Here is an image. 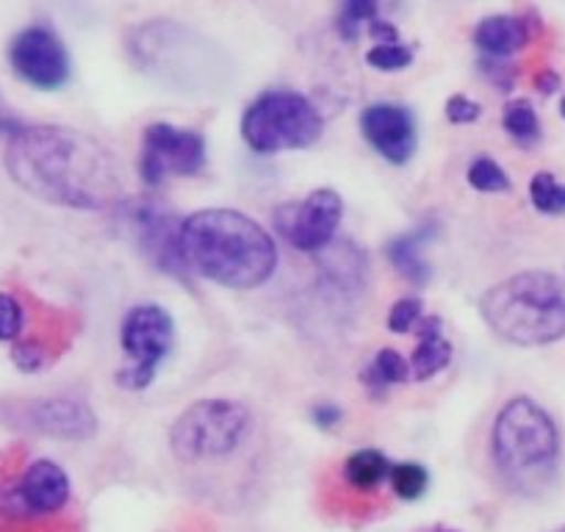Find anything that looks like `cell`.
Returning a JSON list of instances; mask_svg holds the SVG:
<instances>
[{"instance_id": "30bf717a", "label": "cell", "mask_w": 565, "mask_h": 532, "mask_svg": "<svg viewBox=\"0 0 565 532\" xmlns=\"http://www.w3.org/2000/svg\"><path fill=\"white\" fill-rule=\"evenodd\" d=\"M341 216H344V200L335 189H313L302 200L286 203L275 211V227L295 249L308 255L322 253L335 242Z\"/></svg>"}, {"instance_id": "9c48e42d", "label": "cell", "mask_w": 565, "mask_h": 532, "mask_svg": "<svg viewBox=\"0 0 565 532\" xmlns=\"http://www.w3.org/2000/svg\"><path fill=\"white\" fill-rule=\"evenodd\" d=\"M0 419L18 430L62 438V441H89L97 433V416L92 414L89 405L70 396L0 403Z\"/></svg>"}, {"instance_id": "f546056e", "label": "cell", "mask_w": 565, "mask_h": 532, "mask_svg": "<svg viewBox=\"0 0 565 532\" xmlns=\"http://www.w3.org/2000/svg\"><path fill=\"white\" fill-rule=\"evenodd\" d=\"M480 114H482V106L471 100V97L452 95L447 100V119L452 125H469L475 123V119H480Z\"/></svg>"}, {"instance_id": "83f0119b", "label": "cell", "mask_w": 565, "mask_h": 532, "mask_svg": "<svg viewBox=\"0 0 565 532\" xmlns=\"http://www.w3.org/2000/svg\"><path fill=\"white\" fill-rule=\"evenodd\" d=\"M422 319V300L418 297H402L391 306L388 311V330L391 333H411L413 324H418Z\"/></svg>"}, {"instance_id": "d6a6232c", "label": "cell", "mask_w": 565, "mask_h": 532, "mask_svg": "<svg viewBox=\"0 0 565 532\" xmlns=\"http://www.w3.org/2000/svg\"><path fill=\"white\" fill-rule=\"evenodd\" d=\"M535 86L541 95H554L559 89V75L554 70H543V73L535 75Z\"/></svg>"}, {"instance_id": "d4e9b609", "label": "cell", "mask_w": 565, "mask_h": 532, "mask_svg": "<svg viewBox=\"0 0 565 532\" xmlns=\"http://www.w3.org/2000/svg\"><path fill=\"white\" fill-rule=\"evenodd\" d=\"M413 62V51L402 42H394V45H374L372 51L366 53V64L377 73H399V70H407Z\"/></svg>"}, {"instance_id": "9a60e30c", "label": "cell", "mask_w": 565, "mask_h": 532, "mask_svg": "<svg viewBox=\"0 0 565 532\" xmlns=\"http://www.w3.org/2000/svg\"><path fill=\"white\" fill-rule=\"evenodd\" d=\"M532 40V23L513 14H493L477 23L475 45L486 53V58H510L524 51Z\"/></svg>"}, {"instance_id": "2e32d148", "label": "cell", "mask_w": 565, "mask_h": 532, "mask_svg": "<svg viewBox=\"0 0 565 532\" xmlns=\"http://www.w3.org/2000/svg\"><path fill=\"white\" fill-rule=\"evenodd\" d=\"M436 222H424L416 231H407L402 233V236L391 238L388 247H385L391 266H394L402 278L411 280V284L424 286L430 280V264L424 258V249H427V244L436 238Z\"/></svg>"}, {"instance_id": "5bb4252c", "label": "cell", "mask_w": 565, "mask_h": 532, "mask_svg": "<svg viewBox=\"0 0 565 532\" xmlns=\"http://www.w3.org/2000/svg\"><path fill=\"white\" fill-rule=\"evenodd\" d=\"M363 139L383 156L388 164H407L416 153L418 134L411 108L399 103H374L361 114Z\"/></svg>"}, {"instance_id": "8fae6325", "label": "cell", "mask_w": 565, "mask_h": 532, "mask_svg": "<svg viewBox=\"0 0 565 532\" xmlns=\"http://www.w3.org/2000/svg\"><path fill=\"white\" fill-rule=\"evenodd\" d=\"M205 139L200 130L156 123L145 128L139 172L148 187H161L164 178H192L205 167Z\"/></svg>"}, {"instance_id": "44dd1931", "label": "cell", "mask_w": 565, "mask_h": 532, "mask_svg": "<svg viewBox=\"0 0 565 532\" xmlns=\"http://www.w3.org/2000/svg\"><path fill=\"white\" fill-rule=\"evenodd\" d=\"M388 488L394 497L413 502V499L424 497V491L430 488V471L424 469L422 464H394L388 475Z\"/></svg>"}, {"instance_id": "52a82bcc", "label": "cell", "mask_w": 565, "mask_h": 532, "mask_svg": "<svg viewBox=\"0 0 565 532\" xmlns=\"http://www.w3.org/2000/svg\"><path fill=\"white\" fill-rule=\"evenodd\" d=\"M324 134V117L313 100L291 89H271L255 97L242 117V137L255 153L306 150Z\"/></svg>"}, {"instance_id": "e0dca14e", "label": "cell", "mask_w": 565, "mask_h": 532, "mask_svg": "<svg viewBox=\"0 0 565 532\" xmlns=\"http://www.w3.org/2000/svg\"><path fill=\"white\" fill-rule=\"evenodd\" d=\"M452 363V344L444 336V322L438 317L418 319V347L411 358V374L418 383H427Z\"/></svg>"}, {"instance_id": "f1b7e54d", "label": "cell", "mask_w": 565, "mask_h": 532, "mask_svg": "<svg viewBox=\"0 0 565 532\" xmlns=\"http://www.w3.org/2000/svg\"><path fill=\"white\" fill-rule=\"evenodd\" d=\"M482 75L497 86L499 92H510L515 84V67L504 64V58H482L480 62Z\"/></svg>"}, {"instance_id": "3957f363", "label": "cell", "mask_w": 565, "mask_h": 532, "mask_svg": "<svg viewBox=\"0 0 565 532\" xmlns=\"http://www.w3.org/2000/svg\"><path fill=\"white\" fill-rule=\"evenodd\" d=\"M491 458L510 491L521 497H535L546 491L557 475V425L535 400L513 396L493 422Z\"/></svg>"}, {"instance_id": "7a4b0ae2", "label": "cell", "mask_w": 565, "mask_h": 532, "mask_svg": "<svg viewBox=\"0 0 565 532\" xmlns=\"http://www.w3.org/2000/svg\"><path fill=\"white\" fill-rule=\"evenodd\" d=\"M189 273L225 289H258L275 275L277 244L253 216L233 209H203L181 222Z\"/></svg>"}, {"instance_id": "6da1fadb", "label": "cell", "mask_w": 565, "mask_h": 532, "mask_svg": "<svg viewBox=\"0 0 565 532\" xmlns=\"http://www.w3.org/2000/svg\"><path fill=\"white\" fill-rule=\"evenodd\" d=\"M7 170L42 203L75 211H108L122 203L114 156L97 139L62 125H20L9 137Z\"/></svg>"}, {"instance_id": "603a6c76", "label": "cell", "mask_w": 565, "mask_h": 532, "mask_svg": "<svg viewBox=\"0 0 565 532\" xmlns=\"http://www.w3.org/2000/svg\"><path fill=\"white\" fill-rule=\"evenodd\" d=\"M530 200L541 214H565V183L552 172H537L530 181Z\"/></svg>"}, {"instance_id": "4dcf8cb0", "label": "cell", "mask_w": 565, "mask_h": 532, "mask_svg": "<svg viewBox=\"0 0 565 532\" xmlns=\"http://www.w3.org/2000/svg\"><path fill=\"white\" fill-rule=\"evenodd\" d=\"M311 419L319 430H333V427H339L341 419H344V411L333 403H319V405H313Z\"/></svg>"}, {"instance_id": "7402d4cb", "label": "cell", "mask_w": 565, "mask_h": 532, "mask_svg": "<svg viewBox=\"0 0 565 532\" xmlns=\"http://www.w3.org/2000/svg\"><path fill=\"white\" fill-rule=\"evenodd\" d=\"M380 14V0H344L339 12V34L344 42H355L363 25H372Z\"/></svg>"}, {"instance_id": "7c38bea8", "label": "cell", "mask_w": 565, "mask_h": 532, "mask_svg": "<svg viewBox=\"0 0 565 532\" xmlns=\"http://www.w3.org/2000/svg\"><path fill=\"white\" fill-rule=\"evenodd\" d=\"M14 75L42 92L62 89L70 81V56L56 31L47 25H29L20 31L9 47Z\"/></svg>"}, {"instance_id": "d6986e66", "label": "cell", "mask_w": 565, "mask_h": 532, "mask_svg": "<svg viewBox=\"0 0 565 532\" xmlns=\"http://www.w3.org/2000/svg\"><path fill=\"white\" fill-rule=\"evenodd\" d=\"M407 377H411V363L396 350H380L374 361L361 372L363 385H366L369 396H374V400H383L388 389L405 383Z\"/></svg>"}, {"instance_id": "836d02e7", "label": "cell", "mask_w": 565, "mask_h": 532, "mask_svg": "<svg viewBox=\"0 0 565 532\" xmlns=\"http://www.w3.org/2000/svg\"><path fill=\"white\" fill-rule=\"evenodd\" d=\"M559 114H563V117H565V97H563V106H559Z\"/></svg>"}, {"instance_id": "cb8c5ba5", "label": "cell", "mask_w": 565, "mask_h": 532, "mask_svg": "<svg viewBox=\"0 0 565 532\" xmlns=\"http://www.w3.org/2000/svg\"><path fill=\"white\" fill-rule=\"evenodd\" d=\"M469 187L477 189L482 194H499V192H510V178L491 156H480L469 164Z\"/></svg>"}, {"instance_id": "ffe728a7", "label": "cell", "mask_w": 565, "mask_h": 532, "mask_svg": "<svg viewBox=\"0 0 565 532\" xmlns=\"http://www.w3.org/2000/svg\"><path fill=\"white\" fill-rule=\"evenodd\" d=\"M502 125L510 137L519 145H524V148H530V145H535L541 139V119H537L535 108L526 100L508 103L502 114Z\"/></svg>"}, {"instance_id": "277c9868", "label": "cell", "mask_w": 565, "mask_h": 532, "mask_svg": "<svg viewBox=\"0 0 565 532\" xmlns=\"http://www.w3.org/2000/svg\"><path fill=\"white\" fill-rule=\"evenodd\" d=\"M480 313L499 339L543 347L565 339V284L552 273H519L482 295Z\"/></svg>"}, {"instance_id": "484cf974", "label": "cell", "mask_w": 565, "mask_h": 532, "mask_svg": "<svg viewBox=\"0 0 565 532\" xmlns=\"http://www.w3.org/2000/svg\"><path fill=\"white\" fill-rule=\"evenodd\" d=\"M51 347L45 344L42 339H20L14 341V350H12V361L20 372L25 374H34L40 369H45L51 363Z\"/></svg>"}, {"instance_id": "4316f807", "label": "cell", "mask_w": 565, "mask_h": 532, "mask_svg": "<svg viewBox=\"0 0 565 532\" xmlns=\"http://www.w3.org/2000/svg\"><path fill=\"white\" fill-rule=\"evenodd\" d=\"M25 330V306L9 291H0V341H20Z\"/></svg>"}, {"instance_id": "5b68a950", "label": "cell", "mask_w": 565, "mask_h": 532, "mask_svg": "<svg viewBox=\"0 0 565 532\" xmlns=\"http://www.w3.org/2000/svg\"><path fill=\"white\" fill-rule=\"evenodd\" d=\"M255 438V416L238 400L209 396L189 405L170 430V449L189 469L231 466Z\"/></svg>"}, {"instance_id": "e575fe53", "label": "cell", "mask_w": 565, "mask_h": 532, "mask_svg": "<svg viewBox=\"0 0 565 532\" xmlns=\"http://www.w3.org/2000/svg\"><path fill=\"white\" fill-rule=\"evenodd\" d=\"M557 532H565V530H557Z\"/></svg>"}, {"instance_id": "8992f818", "label": "cell", "mask_w": 565, "mask_h": 532, "mask_svg": "<svg viewBox=\"0 0 565 532\" xmlns=\"http://www.w3.org/2000/svg\"><path fill=\"white\" fill-rule=\"evenodd\" d=\"M70 502L73 482L56 460L0 464V532H62Z\"/></svg>"}, {"instance_id": "4fadbf2b", "label": "cell", "mask_w": 565, "mask_h": 532, "mask_svg": "<svg viewBox=\"0 0 565 532\" xmlns=\"http://www.w3.org/2000/svg\"><path fill=\"white\" fill-rule=\"evenodd\" d=\"M130 225H134L141 253L148 255L156 269L186 278L189 266L183 258L181 225H175V216L167 214V209H161L159 203H136L130 209Z\"/></svg>"}, {"instance_id": "1f68e13d", "label": "cell", "mask_w": 565, "mask_h": 532, "mask_svg": "<svg viewBox=\"0 0 565 532\" xmlns=\"http://www.w3.org/2000/svg\"><path fill=\"white\" fill-rule=\"evenodd\" d=\"M369 34L377 40V45H394V42H399V31L394 29L391 23H385V20H374L372 25H369Z\"/></svg>"}, {"instance_id": "ac0fdd59", "label": "cell", "mask_w": 565, "mask_h": 532, "mask_svg": "<svg viewBox=\"0 0 565 532\" xmlns=\"http://www.w3.org/2000/svg\"><path fill=\"white\" fill-rule=\"evenodd\" d=\"M391 466L394 464L380 449H358L341 464V480L350 491L361 493V497H372V493L380 491V486L388 482Z\"/></svg>"}, {"instance_id": "ba28073f", "label": "cell", "mask_w": 565, "mask_h": 532, "mask_svg": "<svg viewBox=\"0 0 565 532\" xmlns=\"http://www.w3.org/2000/svg\"><path fill=\"white\" fill-rule=\"evenodd\" d=\"M175 339V322L161 306H134L119 328V344L130 366L117 374V383L125 391L148 389L156 380V372L170 355Z\"/></svg>"}]
</instances>
